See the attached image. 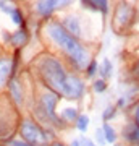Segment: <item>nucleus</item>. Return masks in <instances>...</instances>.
<instances>
[{"label":"nucleus","instance_id":"5701e85b","mask_svg":"<svg viewBox=\"0 0 139 146\" xmlns=\"http://www.w3.org/2000/svg\"><path fill=\"white\" fill-rule=\"evenodd\" d=\"M79 143H81V146H97L92 140H89V138H82Z\"/></svg>","mask_w":139,"mask_h":146},{"label":"nucleus","instance_id":"6e6552de","mask_svg":"<svg viewBox=\"0 0 139 146\" xmlns=\"http://www.w3.org/2000/svg\"><path fill=\"white\" fill-rule=\"evenodd\" d=\"M63 28L67 29L71 36H78L79 33H81V29H79V23H78V18L76 16H67L65 20H63Z\"/></svg>","mask_w":139,"mask_h":146},{"label":"nucleus","instance_id":"7ed1b4c3","mask_svg":"<svg viewBox=\"0 0 139 146\" xmlns=\"http://www.w3.org/2000/svg\"><path fill=\"white\" fill-rule=\"evenodd\" d=\"M21 136L24 138L26 143H29V145H32V146H36L39 141L47 140L45 131L42 130L36 122H32V120H29V119L23 120V123H21Z\"/></svg>","mask_w":139,"mask_h":146},{"label":"nucleus","instance_id":"f03ea898","mask_svg":"<svg viewBox=\"0 0 139 146\" xmlns=\"http://www.w3.org/2000/svg\"><path fill=\"white\" fill-rule=\"evenodd\" d=\"M39 72L42 78L52 89L53 93L63 94L65 93V83H67L68 75L65 73L62 63L53 57H42L39 62Z\"/></svg>","mask_w":139,"mask_h":146},{"label":"nucleus","instance_id":"bb28decb","mask_svg":"<svg viewBox=\"0 0 139 146\" xmlns=\"http://www.w3.org/2000/svg\"><path fill=\"white\" fill-rule=\"evenodd\" d=\"M118 104H120V107H123V104H125V99H120V101H118Z\"/></svg>","mask_w":139,"mask_h":146},{"label":"nucleus","instance_id":"1a4fd4ad","mask_svg":"<svg viewBox=\"0 0 139 146\" xmlns=\"http://www.w3.org/2000/svg\"><path fill=\"white\" fill-rule=\"evenodd\" d=\"M8 88L11 91V96H13V99H15L16 104H21L23 102V93H21V84L18 83V80H11L10 83H8Z\"/></svg>","mask_w":139,"mask_h":146},{"label":"nucleus","instance_id":"9d476101","mask_svg":"<svg viewBox=\"0 0 139 146\" xmlns=\"http://www.w3.org/2000/svg\"><path fill=\"white\" fill-rule=\"evenodd\" d=\"M84 7H89V8H94V10H100L102 13H107L108 3L105 0H86Z\"/></svg>","mask_w":139,"mask_h":146},{"label":"nucleus","instance_id":"a878e982","mask_svg":"<svg viewBox=\"0 0 139 146\" xmlns=\"http://www.w3.org/2000/svg\"><path fill=\"white\" fill-rule=\"evenodd\" d=\"M50 146H65V145H63V143H52Z\"/></svg>","mask_w":139,"mask_h":146},{"label":"nucleus","instance_id":"ddd939ff","mask_svg":"<svg viewBox=\"0 0 139 146\" xmlns=\"http://www.w3.org/2000/svg\"><path fill=\"white\" fill-rule=\"evenodd\" d=\"M62 117L65 120H68V122H73V120H78V110L74 109V107H67V109H63L62 112Z\"/></svg>","mask_w":139,"mask_h":146},{"label":"nucleus","instance_id":"4be33fe9","mask_svg":"<svg viewBox=\"0 0 139 146\" xmlns=\"http://www.w3.org/2000/svg\"><path fill=\"white\" fill-rule=\"evenodd\" d=\"M134 125L136 128H139V104H136L134 107Z\"/></svg>","mask_w":139,"mask_h":146},{"label":"nucleus","instance_id":"aec40b11","mask_svg":"<svg viewBox=\"0 0 139 146\" xmlns=\"http://www.w3.org/2000/svg\"><path fill=\"white\" fill-rule=\"evenodd\" d=\"M99 70V65H97V62H91L89 63V67H88V70H86V73H88V76H94V73Z\"/></svg>","mask_w":139,"mask_h":146},{"label":"nucleus","instance_id":"b1692460","mask_svg":"<svg viewBox=\"0 0 139 146\" xmlns=\"http://www.w3.org/2000/svg\"><path fill=\"white\" fill-rule=\"evenodd\" d=\"M133 73H134V76H136V78L139 80V62L136 63V65H134V68H133Z\"/></svg>","mask_w":139,"mask_h":146},{"label":"nucleus","instance_id":"39448f33","mask_svg":"<svg viewBox=\"0 0 139 146\" xmlns=\"http://www.w3.org/2000/svg\"><path fill=\"white\" fill-rule=\"evenodd\" d=\"M65 96L71 98V99H79L84 94V83L82 80H79L78 76H68L67 83H65Z\"/></svg>","mask_w":139,"mask_h":146},{"label":"nucleus","instance_id":"f257e3e1","mask_svg":"<svg viewBox=\"0 0 139 146\" xmlns=\"http://www.w3.org/2000/svg\"><path fill=\"white\" fill-rule=\"evenodd\" d=\"M47 34L50 36V39L57 46H60L63 52L67 54L71 63L74 65L76 70H82L86 68L88 65V60H89V54L84 47L79 44L74 36H71L70 33L63 28V25L57 23V21H52L50 25L47 26Z\"/></svg>","mask_w":139,"mask_h":146},{"label":"nucleus","instance_id":"2eb2a0df","mask_svg":"<svg viewBox=\"0 0 139 146\" xmlns=\"http://www.w3.org/2000/svg\"><path fill=\"white\" fill-rule=\"evenodd\" d=\"M100 73H102V78L103 80H107L108 76L112 75V63H110L108 58H103L102 67H100Z\"/></svg>","mask_w":139,"mask_h":146},{"label":"nucleus","instance_id":"412c9836","mask_svg":"<svg viewBox=\"0 0 139 146\" xmlns=\"http://www.w3.org/2000/svg\"><path fill=\"white\" fill-rule=\"evenodd\" d=\"M8 146H32V145L26 143V141H21V140H15V141H10Z\"/></svg>","mask_w":139,"mask_h":146},{"label":"nucleus","instance_id":"a211bd4d","mask_svg":"<svg viewBox=\"0 0 139 146\" xmlns=\"http://www.w3.org/2000/svg\"><path fill=\"white\" fill-rule=\"evenodd\" d=\"M115 115V106H108L107 109L103 110V114H102V119L103 120H110L112 117Z\"/></svg>","mask_w":139,"mask_h":146},{"label":"nucleus","instance_id":"9b49d317","mask_svg":"<svg viewBox=\"0 0 139 146\" xmlns=\"http://www.w3.org/2000/svg\"><path fill=\"white\" fill-rule=\"evenodd\" d=\"M28 39H29V36H28V33H26V29H18V31L13 34V37H11V41H13V44L15 46H24L26 42H28Z\"/></svg>","mask_w":139,"mask_h":146},{"label":"nucleus","instance_id":"20e7f679","mask_svg":"<svg viewBox=\"0 0 139 146\" xmlns=\"http://www.w3.org/2000/svg\"><path fill=\"white\" fill-rule=\"evenodd\" d=\"M58 99H60V94L53 93V91H47V93L42 94L41 106H42V109H44V112H45V115L52 120V122H55V123H58V125H62L60 120L57 119V115H55V106H57Z\"/></svg>","mask_w":139,"mask_h":146},{"label":"nucleus","instance_id":"4468645a","mask_svg":"<svg viewBox=\"0 0 139 146\" xmlns=\"http://www.w3.org/2000/svg\"><path fill=\"white\" fill-rule=\"evenodd\" d=\"M76 127L81 133H84V131L88 130V127H89V117L88 115H79L78 120H76Z\"/></svg>","mask_w":139,"mask_h":146},{"label":"nucleus","instance_id":"393cba45","mask_svg":"<svg viewBox=\"0 0 139 146\" xmlns=\"http://www.w3.org/2000/svg\"><path fill=\"white\" fill-rule=\"evenodd\" d=\"M71 146H81V143H79V140H74L71 143Z\"/></svg>","mask_w":139,"mask_h":146},{"label":"nucleus","instance_id":"f8f14e48","mask_svg":"<svg viewBox=\"0 0 139 146\" xmlns=\"http://www.w3.org/2000/svg\"><path fill=\"white\" fill-rule=\"evenodd\" d=\"M102 131H103V136H105V141L107 143H115L117 141V133H115V130L108 123H105L102 127Z\"/></svg>","mask_w":139,"mask_h":146},{"label":"nucleus","instance_id":"0eeeda50","mask_svg":"<svg viewBox=\"0 0 139 146\" xmlns=\"http://www.w3.org/2000/svg\"><path fill=\"white\" fill-rule=\"evenodd\" d=\"M131 13H133L131 5L120 3L118 8H117V23H118V26H126L128 25V20L131 18Z\"/></svg>","mask_w":139,"mask_h":146},{"label":"nucleus","instance_id":"dca6fc26","mask_svg":"<svg viewBox=\"0 0 139 146\" xmlns=\"http://www.w3.org/2000/svg\"><path fill=\"white\" fill-rule=\"evenodd\" d=\"M11 20H13V23H15V25H23V23H24V20H23V13H21V10L13 8V11H11Z\"/></svg>","mask_w":139,"mask_h":146},{"label":"nucleus","instance_id":"f3484780","mask_svg":"<svg viewBox=\"0 0 139 146\" xmlns=\"http://www.w3.org/2000/svg\"><path fill=\"white\" fill-rule=\"evenodd\" d=\"M105 89H107V83H105L103 80L94 81V91H96V93H103Z\"/></svg>","mask_w":139,"mask_h":146},{"label":"nucleus","instance_id":"423d86ee","mask_svg":"<svg viewBox=\"0 0 139 146\" xmlns=\"http://www.w3.org/2000/svg\"><path fill=\"white\" fill-rule=\"evenodd\" d=\"M62 5H67V3H60L57 0H47V2H37L36 3V10L39 11V15L44 16V18H49V16L53 13L55 8Z\"/></svg>","mask_w":139,"mask_h":146},{"label":"nucleus","instance_id":"6ab92c4d","mask_svg":"<svg viewBox=\"0 0 139 146\" xmlns=\"http://www.w3.org/2000/svg\"><path fill=\"white\" fill-rule=\"evenodd\" d=\"M96 141H97V145H99V146H103L105 143H107V141H105V136H103V131H102V128L96 131Z\"/></svg>","mask_w":139,"mask_h":146}]
</instances>
